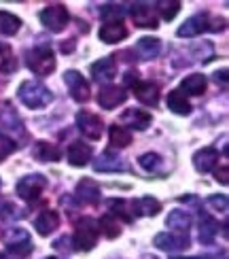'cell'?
Here are the masks:
<instances>
[{
	"instance_id": "cell-1",
	"label": "cell",
	"mask_w": 229,
	"mask_h": 259,
	"mask_svg": "<svg viewBox=\"0 0 229 259\" xmlns=\"http://www.w3.org/2000/svg\"><path fill=\"white\" fill-rule=\"evenodd\" d=\"M17 96L28 109H42V106H47L51 102L49 90L38 81H24L19 85Z\"/></svg>"
},
{
	"instance_id": "cell-2",
	"label": "cell",
	"mask_w": 229,
	"mask_h": 259,
	"mask_svg": "<svg viewBox=\"0 0 229 259\" xmlns=\"http://www.w3.org/2000/svg\"><path fill=\"white\" fill-rule=\"evenodd\" d=\"M26 64L34 74L45 77V74L56 70V56H53V51L47 45H38L26 53Z\"/></svg>"
},
{
	"instance_id": "cell-3",
	"label": "cell",
	"mask_w": 229,
	"mask_h": 259,
	"mask_svg": "<svg viewBox=\"0 0 229 259\" xmlns=\"http://www.w3.org/2000/svg\"><path fill=\"white\" fill-rule=\"evenodd\" d=\"M47 179L42 177V175H28L24 179H19L17 183V196L21 200H26V202H34L40 198V193L47 189Z\"/></svg>"
},
{
	"instance_id": "cell-4",
	"label": "cell",
	"mask_w": 229,
	"mask_h": 259,
	"mask_svg": "<svg viewBox=\"0 0 229 259\" xmlns=\"http://www.w3.org/2000/svg\"><path fill=\"white\" fill-rule=\"evenodd\" d=\"M98 242V225L94 219L85 217L74 232V249L76 251H91Z\"/></svg>"
},
{
	"instance_id": "cell-5",
	"label": "cell",
	"mask_w": 229,
	"mask_h": 259,
	"mask_svg": "<svg viewBox=\"0 0 229 259\" xmlns=\"http://www.w3.org/2000/svg\"><path fill=\"white\" fill-rule=\"evenodd\" d=\"M40 24L51 32H62L68 24V11L64 5H49L40 11Z\"/></svg>"
},
{
	"instance_id": "cell-6",
	"label": "cell",
	"mask_w": 229,
	"mask_h": 259,
	"mask_svg": "<svg viewBox=\"0 0 229 259\" xmlns=\"http://www.w3.org/2000/svg\"><path fill=\"white\" fill-rule=\"evenodd\" d=\"M76 127H79L81 134L87 136L89 140H100L104 123H102V119L96 113L79 111V113H76Z\"/></svg>"
},
{
	"instance_id": "cell-7",
	"label": "cell",
	"mask_w": 229,
	"mask_h": 259,
	"mask_svg": "<svg viewBox=\"0 0 229 259\" xmlns=\"http://www.w3.org/2000/svg\"><path fill=\"white\" fill-rule=\"evenodd\" d=\"M64 83L68 85V92H70V96L76 102H87L89 100V85H87V81L83 79L81 72L66 70L64 72Z\"/></svg>"
},
{
	"instance_id": "cell-8",
	"label": "cell",
	"mask_w": 229,
	"mask_h": 259,
	"mask_svg": "<svg viewBox=\"0 0 229 259\" xmlns=\"http://www.w3.org/2000/svg\"><path fill=\"white\" fill-rule=\"evenodd\" d=\"M7 251L9 253H15L19 257H24L28 253H32V240H30V234L21 228L11 230V234L7 236Z\"/></svg>"
},
{
	"instance_id": "cell-9",
	"label": "cell",
	"mask_w": 229,
	"mask_h": 259,
	"mask_svg": "<svg viewBox=\"0 0 229 259\" xmlns=\"http://www.w3.org/2000/svg\"><path fill=\"white\" fill-rule=\"evenodd\" d=\"M155 246L161 251H182L189 246V236L187 234H172V232H161L155 236Z\"/></svg>"
},
{
	"instance_id": "cell-10",
	"label": "cell",
	"mask_w": 229,
	"mask_h": 259,
	"mask_svg": "<svg viewBox=\"0 0 229 259\" xmlns=\"http://www.w3.org/2000/svg\"><path fill=\"white\" fill-rule=\"evenodd\" d=\"M125 100H127V94L121 88H117V85H106V88H102L100 94H98V104L106 111L117 109V106L123 104Z\"/></svg>"
},
{
	"instance_id": "cell-11",
	"label": "cell",
	"mask_w": 229,
	"mask_h": 259,
	"mask_svg": "<svg viewBox=\"0 0 229 259\" xmlns=\"http://www.w3.org/2000/svg\"><path fill=\"white\" fill-rule=\"evenodd\" d=\"M216 164H219V151L212 149V147H204L200 151H195L193 155V166L198 172L206 175V172H210Z\"/></svg>"
},
{
	"instance_id": "cell-12",
	"label": "cell",
	"mask_w": 229,
	"mask_h": 259,
	"mask_svg": "<svg viewBox=\"0 0 229 259\" xmlns=\"http://www.w3.org/2000/svg\"><path fill=\"white\" fill-rule=\"evenodd\" d=\"M210 28V21H208V15L206 13H202V15H193V17H189L185 24L176 30V34L178 36H198V34H202V32H206Z\"/></svg>"
},
{
	"instance_id": "cell-13",
	"label": "cell",
	"mask_w": 229,
	"mask_h": 259,
	"mask_svg": "<svg viewBox=\"0 0 229 259\" xmlns=\"http://www.w3.org/2000/svg\"><path fill=\"white\" fill-rule=\"evenodd\" d=\"M76 198L83 204H98L100 202V185L94 179H83L76 185Z\"/></svg>"
},
{
	"instance_id": "cell-14",
	"label": "cell",
	"mask_w": 229,
	"mask_h": 259,
	"mask_svg": "<svg viewBox=\"0 0 229 259\" xmlns=\"http://www.w3.org/2000/svg\"><path fill=\"white\" fill-rule=\"evenodd\" d=\"M132 19L138 28H157V17L153 15V11L145 3L132 5Z\"/></svg>"
},
{
	"instance_id": "cell-15",
	"label": "cell",
	"mask_w": 229,
	"mask_h": 259,
	"mask_svg": "<svg viewBox=\"0 0 229 259\" xmlns=\"http://www.w3.org/2000/svg\"><path fill=\"white\" fill-rule=\"evenodd\" d=\"M117 74V64L113 58H102L91 64V77L100 83V81H111Z\"/></svg>"
},
{
	"instance_id": "cell-16",
	"label": "cell",
	"mask_w": 229,
	"mask_h": 259,
	"mask_svg": "<svg viewBox=\"0 0 229 259\" xmlns=\"http://www.w3.org/2000/svg\"><path fill=\"white\" fill-rule=\"evenodd\" d=\"M100 40L102 42H119V40H123L127 36V28L121 24V21H108V24H104L100 28Z\"/></svg>"
},
{
	"instance_id": "cell-17",
	"label": "cell",
	"mask_w": 229,
	"mask_h": 259,
	"mask_svg": "<svg viewBox=\"0 0 229 259\" xmlns=\"http://www.w3.org/2000/svg\"><path fill=\"white\" fill-rule=\"evenodd\" d=\"M66 157H68V161H70V166H76V168H81V166H85L87 161L91 159V147L89 145H85V143H72L70 147H68V153H66Z\"/></svg>"
},
{
	"instance_id": "cell-18",
	"label": "cell",
	"mask_w": 229,
	"mask_h": 259,
	"mask_svg": "<svg viewBox=\"0 0 229 259\" xmlns=\"http://www.w3.org/2000/svg\"><path fill=\"white\" fill-rule=\"evenodd\" d=\"M34 228L40 236H49L51 232H56L60 228V214L56 210H45L40 212L36 221H34Z\"/></svg>"
},
{
	"instance_id": "cell-19",
	"label": "cell",
	"mask_w": 229,
	"mask_h": 259,
	"mask_svg": "<svg viewBox=\"0 0 229 259\" xmlns=\"http://www.w3.org/2000/svg\"><path fill=\"white\" fill-rule=\"evenodd\" d=\"M94 170L96 172H117V170H125V164H123V159L119 155L106 151V153H102L94 161Z\"/></svg>"
},
{
	"instance_id": "cell-20",
	"label": "cell",
	"mask_w": 229,
	"mask_h": 259,
	"mask_svg": "<svg viewBox=\"0 0 229 259\" xmlns=\"http://www.w3.org/2000/svg\"><path fill=\"white\" fill-rule=\"evenodd\" d=\"M0 130L11 132V134H24V125H21L15 111H11L9 104H5L3 111H0Z\"/></svg>"
},
{
	"instance_id": "cell-21",
	"label": "cell",
	"mask_w": 229,
	"mask_h": 259,
	"mask_svg": "<svg viewBox=\"0 0 229 259\" xmlns=\"http://www.w3.org/2000/svg\"><path fill=\"white\" fill-rule=\"evenodd\" d=\"M121 123H127L134 130H147L151 125V115L140 109H129L121 115Z\"/></svg>"
},
{
	"instance_id": "cell-22",
	"label": "cell",
	"mask_w": 229,
	"mask_h": 259,
	"mask_svg": "<svg viewBox=\"0 0 229 259\" xmlns=\"http://www.w3.org/2000/svg\"><path fill=\"white\" fill-rule=\"evenodd\" d=\"M134 96L143 104H149V106H157L159 102V90L155 83H138L134 88Z\"/></svg>"
},
{
	"instance_id": "cell-23",
	"label": "cell",
	"mask_w": 229,
	"mask_h": 259,
	"mask_svg": "<svg viewBox=\"0 0 229 259\" xmlns=\"http://www.w3.org/2000/svg\"><path fill=\"white\" fill-rule=\"evenodd\" d=\"M161 51V40L159 38H151V36H143L136 42V53L143 60H153L157 58Z\"/></svg>"
},
{
	"instance_id": "cell-24",
	"label": "cell",
	"mask_w": 229,
	"mask_h": 259,
	"mask_svg": "<svg viewBox=\"0 0 229 259\" xmlns=\"http://www.w3.org/2000/svg\"><path fill=\"white\" fill-rule=\"evenodd\" d=\"M32 155H34V159L49 164V161H58L62 153H60V149L56 145H49V143H45V140H38V143L34 145V149H32Z\"/></svg>"
},
{
	"instance_id": "cell-25",
	"label": "cell",
	"mask_w": 229,
	"mask_h": 259,
	"mask_svg": "<svg viewBox=\"0 0 229 259\" xmlns=\"http://www.w3.org/2000/svg\"><path fill=\"white\" fill-rule=\"evenodd\" d=\"M180 90L189 96H202L206 92V77L204 74H189L187 79H182Z\"/></svg>"
},
{
	"instance_id": "cell-26",
	"label": "cell",
	"mask_w": 229,
	"mask_h": 259,
	"mask_svg": "<svg viewBox=\"0 0 229 259\" xmlns=\"http://www.w3.org/2000/svg\"><path fill=\"white\" fill-rule=\"evenodd\" d=\"M166 225L170 230H176V232L185 234L189 230V225H191V214L182 212V210H170L168 219H166Z\"/></svg>"
},
{
	"instance_id": "cell-27",
	"label": "cell",
	"mask_w": 229,
	"mask_h": 259,
	"mask_svg": "<svg viewBox=\"0 0 229 259\" xmlns=\"http://www.w3.org/2000/svg\"><path fill=\"white\" fill-rule=\"evenodd\" d=\"M19 26H21V19L9 11H0V34L5 36H13L19 32Z\"/></svg>"
},
{
	"instance_id": "cell-28",
	"label": "cell",
	"mask_w": 229,
	"mask_h": 259,
	"mask_svg": "<svg viewBox=\"0 0 229 259\" xmlns=\"http://www.w3.org/2000/svg\"><path fill=\"white\" fill-rule=\"evenodd\" d=\"M216 232H219V223H216L212 217H208V214H204L202 223H200V242L202 244H212Z\"/></svg>"
},
{
	"instance_id": "cell-29",
	"label": "cell",
	"mask_w": 229,
	"mask_h": 259,
	"mask_svg": "<svg viewBox=\"0 0 229 259\" xmlns=\"http://www.w3.org/2000/svg\"><path fill=\"white\" fill-rule=\"evenodd\" d=\"M168 109L172 113H176V115H189L191 113V104L180 92H170L168 94Z\"/></svg>"
},
{
	"instance_id": "cell-30",
	"label": "cell",
	"mask_w": 229,
	"mask_h": 259,
	"mask_svg": "<svg viewBox=\"0 0 229 259\" xmlns=\"http://www.w3.org/2000/svg\"><path fill=\"white\" fill-rule=\"evenodd\" d=\"M108 136H111V145L119 147V149H123V147H127L129 143H132V134H129V130L117 125V123H113L111 127H108Z\"/></svg>"
},
{
	"instance_id": "cell-31",
	"label": "cell",
	"mask_w": 229,
	"mask_h": 259,
	"mask_svg": "<svg viewBox=\"0 0 229 259\" xmlns=\"http://www.w3.org/2000/svg\"><path fill=\"white\" fill-rule=\"evenodd\" d=\"M134 206H136L138 214H145V217H155V214L161 210L159 200L151 198V196H145V198L136 200V202H134Z\"/></svg>"
},
{
	"instance_id": "cell-32",
	"label": "cell",
	"mask_w": 229,
	"mask_h": 259,
	"mask_svg": "<svg viewBox=\"0 0 229 259\" xmlns=\"http://www.w3.org/2000/svg\"><path fill=\"white\" fill-rule=\"evenodd\" d=\"M138 161L147 172H151V175H157V172L161 170V166H163V159L157 153H145V155L138 157Z\"/></svg>"
},
{
	"instance_id": "cell-33",
	"label": "cell",
	"mask_w": 229,
	"mask_h": 259,
	"mask_svg": "<svg viewBox=\"0 0 229 259\" xmlns=\"http://www.w3.org/2000/svg\"><path fill=\"white\" fill-rule=\"evenodd\" d=\"M17 70V62L11 53L9 45H0V72H15Z\"/></svg>"
},
{
	"instance_id": "cell-34",
	"label": "cell",
	"mask_w": 229,
	"mask_h": 259,
	"mask_svg": "<svg viewBox=\"0 0 229 259\" xmlns=\"http://www.w3.org/2000/svg\"><path fill=\"white\" fill-rule=\"evenodd\" d=\"M100 230L104 232L106 238H117V236L121 234V230H119L117 221L111 217V214H104V217L100 219Z\"/></svg>"
},
{
	"instance_id": "cell-35",
	"label": "cell",
	"mask_w": 229,
	"mask_h": 259,
	"mask_svg": "<svg viewBox=\"0 0 229 259\" xmlns=\"http://www.w3.org/2000/svg\"><path fill=\"white\" fill-rule=\"evenodd\" d=\"M157 7H159V13H161V17L166 19V21L174 19V17H176V13L180 11V3H178V0H168V3H166V0H163V3H159Z\"/></svg>"
},
{
	"instance_id": "cell-36",
	"label": "cell",
	"mask_w": 229,
	"mask_h": 259,
	"mask_svg": "<svg viewBox=\"0 0 229 259\" xmlns=\"http://www.w3.org/2000/svg\"><path fill=\"white\" fill-rule=\"evenodd\" d=\"M123 13H125V9H123V5H104V7H100V15H102V19H119V17H123Z\"/></svg>"
},
{
	"instance_id": "cell-37",
	"label": "cell",
	"mask_w": 229,
	"mask_h": 259,
	"mask_svg": "<svg viewBox=\"0 0 229 259\" xmlns=\"http://www.w3.org/2000/svg\"><path fill=\"white\" fill-rule=\"evenodd\" d=\"M13 151H15V143L7 134H0V159L9 157Z\"/></svg>"
},
{
	"instance_id": "cell-38",
	"label": "cell",
	"mask_w": 229,
	"mask_h": 259,
	"mask_svg": "<svg viewBox=\"0 0 229 259\" xmlns=\"http://www.w3.org/2000/svg\"><path fill=\"white\" fill-rule=\"evenodd\" d=\"M193 51H195V58H198L200 62H208V58H212V45H210V42L198 45Z\"/></svg>"
},
{
	"instance_id": "cell-39",
	"label": "cell",
	"mask_w": 229,
	"mask_h": 259,
	"mask_svg": "<svg viewBox=\"0 0 229 259\" xmlns=\"http://www.w3.org/2000/svg\"><path fill=\"white\" fill-rule=\"evenodd\" d=\"M208 204H210L212 208L225 212L227 210V196H225V193H219V196H210L208 198Z\"/></svg>"
},
{
	"instance_id": "cell-40",
	"label": "cell",
	"mask_w": 229,
	"mask_h": 259,
	"mask_svg": "<svg viewBox=\"0 0 229 259\" xmlns=\"http://www.w3.org/2000/svg\"><path fill=\"white\" fill-rule=\"evenodd\" d=\"M13 212H17V208L13 206V204L0 202V214H3V217H13Z\"/></svg>"
},
{
	"instance_id": "cell-41",
	"label": "cell",
	"mask_w": 229,
	"mask_h": 259,
	"mask_svg": "<svg viewBox=\"0 0 229 259\" xmlns=\"http://www.w3.org/2000/svg\"><path fill=\"white\" fill-rule=\"evenodd\" d=\"M125 85H129V88H136L138 85V72L136 70H127L125 72Z\"/></svg>"
},
{
	"instance_id": "cell-42",
	"label": "cell",
	"mask_w": 229,
	"mask_h": 259,
	"mask_svg": "<svg viewBox=\"0 0 229 259\" xmlns=\"http://www.w3.org/2000/svg\"><path fill=\"white\" fill-rule=\"evenodd\" d=\"M214 81H216V83H219V81H221V83H227V70H225V68H223V70H216V72H214Z\"/></svg>"
},
{
	"instance_id": "cell-43",
	"label": "cell",
	"mask_w": 229,
	"mask_h": 259,
	"mask_svg": "<svg viewBox=\"0 0 229 259\" xmlns=\"http://www.w3.org/2000/svg\"><path fill=\"white\" fill-rule=\"evenodd\" d=\"M216 179H219L223 185H227V166H223L221 172H216Z\"/></svg>"
},
{
	"instance_id": "cell-44",
	"label": "cell",
	"mask_w": 229,
	"mask_h": 259,
	"mask_svg": "<svg viewBox=\"0 0 229 259\" xmlns=\"http://www.w3.org/2000/svg\"><path fill=\"white\" fill-rule=\"evenodd\" d=\"M72 49H74V40H64L62 42V51L64 53H70Z\"/></svg>"
},
{
	"instance_id": "cell-45",
	"label": "cell",
	"mask_w": 229,
	"mask_h": 259,
	"mask_svg": "<svg viewBox=\"0 0 229 259\" xmlns=\"http://www.w3.org/2000/svg\"><path fill=\"white\" fill-rule=\"evenodd\" d=\"M178 259H185V257H178ZM187 259H200V257H187Z\"/></svg>"
},
{
	"instance_id": "cell-46",
	"label": "cell",
	"mask_w": 229,
	"mask_h": 259,
	"mask_svg": "<svg viewBox=\"0 0 229 259\" xmlns=\"http://www.w3.org/2000/svg\"><path fill=\"white\" fill-rule=\"evenodd\" d=\"M47 259H56V257H47Z\"/></svg>"
},
{
	"instance_id": "cell-47",
	"label": "cell",
	"mask_w": 229,
	"mask_h": 259,
	"mask_svg": "<svg viewBox=\"0 0 229 259\" xmlns=\"http://www.w3.org/2000/svg\"><path fill=\"white\" fill-rule=\"evenodd\" d=\"M0 259H3V255H0Z\"/></svg>"
}]
</instances>
